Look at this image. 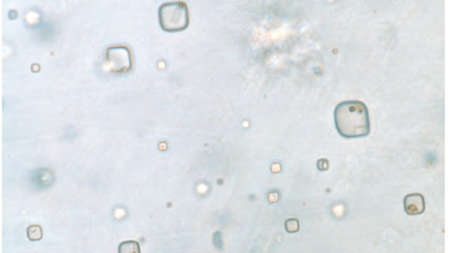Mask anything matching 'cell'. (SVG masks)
Segmentation results:
<instances>
[{
	"mask_svg": "<svg viewBox=\"0 0 449 253\" xmlns=\"http://www.w3.org/2000/svg\"><path fill=\"white\" fill-rule=\"evenodd\" d=\"M286 231L287 232L293 233L299 231L300 225L298 219L291 218L287 219L285 223Z\"/></svg>",
	"mask_w": 449,
	"mask_h": 253,
	"instance_id": "cell-7",
	"label": "cell"
},
{
	"mask_svg": "<svg viewBox=\"0 0 449 253\" xmlns=\"http://www.w3.org/2000/svg\"><path fill=\"white\" fill-rule=\"evenodd\" d=\"M106 64L115 73H127L133 68V57L129 47L113 45L106 49Z\"/></svg>",
	"mask_w": 449,
	"mask_h": 253,
	"instance_id": "cell-3",
	"label": "cell"
},
{
	"mask_svg": "<svg viewBox=\"0 0 449 253\" xmlns=\"http://www.w3.org/2000/svg\"><path fill=\"white\" fill-rule=\"evenodd\" d=\"M334 122L339 133L346 139L367 137L370 133L369 111L360 101H346L334 110Z\"/></svg>",
	"mask_w": 449,
	"mask_h": 253,
	"instance_id": "cell-1",
	"label": "cell"
},
{
	"mask_svg": "<svg viewBox=\"0 0 449 253\" xmlns=\"http://www.w3.org/2000/svg\"><path fill=\"white\" fill-rule=\"evenodd\" d=\"M317 167L319 171H326L328 168V162L327 160H325V159H321V160H319L317 162Z\"/></svg>",
	"mask_w": 449,
	"mask_h": 253,
	"instance_id": "cell-8",
	"label": "cell"
},
{
	"mask_svg": "<svg viewBox=\"0 0 449 253\" xmlns=\"http://www.w3.org/2000/svg\"><path fill=\"white\" fill-rule=\"evenodd\" d=\"M27 235L28 239L31 241H38L43 238V230L38 224L31 225L28 227Z\"/></svg>",
	"mask_w": 449,
	"mask_h": 253,
	"instance_id": "cell-5",
	"label": "cell"
},
{
	"mask_svg": "<svg viewBox=\"0 0 449 253\" xmlns=\"http://www.w3.org/2000/svg\"><path fill=\"white\" fill-rule=\"evenodd\" d=\"M405 212L408 215H421L425 212V199L422 194L415 193L405 196L404 199Z\"/></svg>",
	"mask_w": 449,
	"mask_h": 253,
	"instance_id": "cell-4",
	"label": "cell"
},
{
	"mask_svg": "<svg viewBox=\"0 0 449 253\" xmlns=\"http://www.w3.org/2000/svg\"><path fill=\"white\" fill-rule=\"evenodd\" d=\"M141 252L139 244L136 241H125L120 244L119 252L120 253H139Z\"/></svg>",
	"mask_w": 449,
	"mask_h": 253,
	"instance_id": "cell-6",
	"label": "cell"
},
{
	"mask_svg": "<svg viewBox=\"0 0 449 253\" xmlns=\"http://www.w3.org/2000/svg\"><path fill=\"white\" fill-rule=\"evenodd\" d=\"M158 14L161 28L168 33L183 31L190 24L188 7L183 2L164 3Z\"/></svg>",
	"mask_w": 449,
	"mask_h": 253,
	"instance_id": "cell-2",
	"label": "cell"
}]
</instances>
